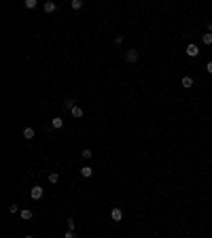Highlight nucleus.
Segmentation results:
<instances>
[{
	"label": "nucleus",
	"instance_id": "obj_3",
	"mask_svg": "<svg viewBox=\"0 0 212 238\" xmlns=\"http://www.w3.org/2000/svg\"><path fill=\"white\" fill-rule=\"evenodd\" d=\"M125 62H131V64L138 62V51H136V49H130V51L125 53Z\"/></svg>",
	"mask_w": 212,
	"mask_h": 238
},
{
	"label": "nucleus",
	"instance_id": "obj_4",
	"mask_svg": "<svg viewBox=\"0 0 212 238\" xmlns=\"http://www.w3.org/2000/svg\"><path fill=\"white\" fill-rule=\"evenodd\" d=\"M110 219H113V221H121V219H123V211H121V208H113V211H110Z\"/></svg>",
	"mask_w": 212,
	"mask_h": 238
},
{
	"label": "nucleus",
	"instance_id": "obj_5",
	"mask_svg": "<svg viewBox=\"0 0 212 238\" xmlns=\"http://www.w3.org/2000/svg\"><path fill=\"white\" fill-rule=\"evenodd\" d=\"M51 126H53L55 130L64 128V119H62V117H53V119H51Z\"/></svg>",
	"mask_w": 212,
	"mask_h": 238
},
{
	"label": "nucleus",
	"instance_id": "obj_15",
	"mask_svg": "<svg viewBox=\"0 0 212 238\" xmlns=\"http://www.w3.org/2000/svg\"><path fill=\"white\" fill-rule=\"evenodd\" d=\"M36 4H38L36 0H25V2H24V7H25V9H34Z\"/></svg>",
	"mask_w": 212,
	"mask_h": 238
},
{
	"label": "nucleus",
	"instance_id": "obj_1",
	"mask_svg": "<svg viewBox=\"0 0 212 238\" xmlns=\"http://www.w3.org/2000/svg\"><path fill=\"white\" fill-rule=\"evenodd\" d=\"M43 193H45V189H43L40 185H34V187L30 189V196H32V200H40V198H43Z\"/></svg>",
	"mask_w": 212,
	"mask_h": 238
},
{
	"label": "nucleus",
	"instance_id": "obj_11",
	"mask_svg": "<svg viewBox=\"0 0 212 238\" xmlns=\"http://www.w3.org/2000/svg\"><path fill=\"white\" fill-rule=\"evenodd\" d=\"M19 215H21V219H32V211H30V208H24Z\"/></svg>",
	"mask_w": 212,
	"mask_h": 238
},
{
	"label": "nucleus",
	"instance_id": "obj_8",
	"mask_svg": "<svg viewBox=\"0 0 212 238\" xmlns=\"http://www.w3.org/2000/svg\"><path fill=\"white\" fill-rule=\"evenodd\" d=\"M24 138L25 140H32L34 138V128H24Z\"/></svg>",
	"mask_w": 212,
	"mask_h": 238
},
{
	"label": "nucleus",
	"instance_id": "obj_20",
	"mask_svg": "<svg viewBox=\"0 0 212 238\" xmlns=\"http://www.w3.org/2000/svg\"><path fill=\"white\" fill-rule=\"evenodd\" d=\"M66 223H68V230H74V219H72V217L66 221Z\"/></svg>",
	"mask_w": 212,
	"mask_h": 238
},
{
	"label": "nucleus",
	"instance_id": "obj_9",
	"mask_svg": "<svg viewBox=\"0 0 212 238\" xmlns=\"http://www.w3.org/2000/svg\"><path fill=\"white\" fill-rule=\"evenodd\" d=\"M182 87H185V89L193 87V79H191V77H182Z\"/></svg>",
	"mask_w": 212,
	"mask_h": 238
},
{
	"label": "nucleus",
	"instance_id": "obj_24",
	"mask_svg": "<svg viewBox=\"0 0 212 238\" xmlns=\"http://www.w3.org/2000/svg\"><path fill=\"white\" fill-rule=\"evenodd\" d=\"M24 238H32V236H30V234H28V236H24Z\"/></svg>",
	"mask_w": 212,
	"mask_h": 238
},
{
	"label": "nucleus",
	"instance_id": "obj_17",
	"mask_svg": "<svg viewBox=\"0 0 212 238\" xmlns=\"http://www.w3.org/2000/svg\"><path fill=\"white\" fill-rule=\"evenodd\" d=\"M83 157H85V159H89V157H91V155H94V153H91V149H83Z\"/></svg>",
	"mask_w": 212,
	"mask_h": 238
},
{
	"label": "nucleus",
	"instance_id": "obj_21",
	"mask_svg": "<svg viewBox=\"0 0 212 238\" xmlns=\"http://www.w3.org/2000/svg\"><path fill=\"white\" fill-rule=\"evenodd\" d=\"M123 43V36H115V45H121Z\"/></svg>",
	"mask_w": 212,
	"mask_h": 238
},
{
	"label": "nucleus",
	"instance_id": "obj_16",
	"mask_svg": "<svg viewBox=\"0 0 212 238\" xmlns=\"http://www.w3.org/2000/svg\"><path fill=\"white\" fill-rule=\"evenodd\" d=\"M58 181H59L58 172H51V174H49V183H58Z\"/></svg>",
	"mask_w": 212,
	"mask_h": 238
},
{
	"label": "nucleus",
	"instance_id": "obj_6",
	"mask_svg": "<svg viewBox=\"0 0 212 238\" xmlns=\"http://www.w3.org/2000/svg\"><path fill=\"white\" fill-rule=\"evenodd\" d=\"M91 174H94V168H91V166H83L81 168V177L87 178V177H91Z\"/></svg>",
	"mask_w": 212,
	"mask_h": 238
},
{
	"label": "nucleus",
	"instance_id": "obj_25",
	"mask_svg": "<svg viewBox=\"0 0 212 238\" xmlns=\"http://www.w3.org/2000/svg\"><path fill=\"white\" fill-rule=\"evenodd\" d=\"M210 185H212V181H210Z\"/></svg>",
	"mask_w": 212,
	"mask_h": 238
},
{
	"label": "nucleus",
	"instance_id": "obj_18",
	"mask_svg": "<svg viewBox=\"0 0 212 238\" xmlns=\"http://www.w3.org/2000/svg\"><path fill=\"white\" fill-rule=\"evenodd\" d=\"M64 238H76V234H74V230H68V232L64 234Z\"/></svg>",
	"mask_w": 212,
	"mask_h": 238
},
{
	"label": "nucleus",
	"instance_id": "obj_10",
	"mask_svg": "<svg viewBox=\"0 0 212 238\" xmlns=\"http://www.w3.org/2000/svg\"><path fill=\"white\" fill-rule=\"evenodd\" d=\"M201 40H204V45H212V32H206L201 36Z\"/></svg>",
	"mask_w": 212,
	"mask_h": 238
},
{
	"label": "nucleus",
	"instance_id": "obj_2",
	"mask_svg": "<svg viewBox=\"0 0 212 238\" xmlns=\"http://www.w3.org/2000/svg\"><path fill=\"white\" fill-rule=\"evenodd\" d=\"M187 55H189V58H197V55H200V47L193 45V43L187 45Z\"/></svg>",
	"mask_w": 212,
	"mask_h": 238
},
{
	"label": "nucleus",
	"instance_id": "obj_7",
	"mask_svg": "<svg viewBox=\"0 0 212 238\" xmlns=\"http://www.w3.org/2000/svg\"><path fill=\"white\" fill-rule=\"evenodd\" d=\"M43 9H45V13H53V11H55V9H58V7H55V2H51V0H47Z\"/></svg>",
	"mask_w": 212,
	"mask_h": 238
},
{
	"label": "nucleus",
	"instance_id": "obj_22",
	"mask_svg": "<svg viewBox=\"0 0 212 238\" xmlns=\"http://www.w3.org/2000/svg\"><path fill=\"white\" fill-rule=\"evenodd\" d=\"M206 70H208V72L212 74V62H208V66H206Z\"/></svg>",
	"mask_w": 212,
	"mask_h": 238
},
{
	"label": "nucleus",
	"instance_id": "obj_12",
	"mask_svg": "<svg viewBox=\"0 0 212 238\" xmlns=\"http://www.w3.org/2000/svg\"><path fill=\"white\" fill-rule=\"evenodd\" d=\"M70 4H72V9H74V11H79V9H83V0H72Z\"/></svg>",
	"mask_w": 212,
	"mask_h": 238
},
{
	"label": "nucleus",
	"instance_id": "obj_13",
	"mask_svg": "<svg viewBox=\"0 0 212 238\" xmlns=\"http://www.w3.org/2000/svg\"><path fill=\"white\" fill-rule=\"evenodd\" d=\"M72 117H83V108L81 107H74V108H72Z\"/></svg>",
	"mask_w": 212,
	"mask_h": 238
},
{
	"label": "nucleus",
	"instance_id": "obj_19",
	"mask_svg": "<svg viewBox=\"0 0 212 238\" xmlns=\"http://www.w3.org/2000/svg\"><path fill=\"white\" fill-rule=\"evenodd\" d=\"M17 211H19V208H17V204H11V206H9V213H11V215H15Z\"/></svg>",
	"mask_w": 212,
	"mask_h": 238
},
{
	"label": "nucleus",
	"instance_id": "obj_23",
	"mask_svg": "<svg viewBox=\"0 0 212 238\" xmlns=\"http://www.w3.org/2000/svg\"><path fill=\"white\" fill-rule=\"evenodd\" d=\"M208 32H212V21H210V24H208Z\"/></svg>",
	"mask_w": 212,
	"mask_h": 238
},
{
	"label": "nucleus",
	"instance_id": "obj_14",
	"mask_svg": "<svg viewBox=\"0 0 212 238\" xmlns=\"http://www.w3.org/2000/svg\"><path fill=\"white\" fill-rule=\"evenodd\" d=\"M64 107H66V108H70V111H72V108L76 107V104H74V98H68V100L64 102Z\"/></svg>",
	"mask_w": 212,
	"mask_h": 238
}]
</instances>
